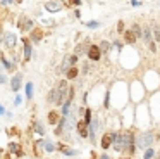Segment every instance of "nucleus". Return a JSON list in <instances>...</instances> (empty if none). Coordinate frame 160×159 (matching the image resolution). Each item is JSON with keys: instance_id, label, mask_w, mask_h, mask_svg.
I'll use <instances>...</instances> for the list:
<instances>
[{"instance_id": "nucleus-30", "label": "nucleus", "mask_w": 160, "mask_h": 159, "mask_svg": "<svg viewBox=\"0 0 160 159\" xmlns=\"http://www.w3.org/2000/svg\"><path fill=\"white\" fill-rule=\"evenodd\" d=\"M88 26H89V28H96V26H98V23H88Z\"/></svg>"}, {"instance_id": "nucleus-4", "label": "nucleus", "mask_w": 160, "mask_h": 159, "mask_svg": "<svg viewBox=\"0 0 160 159\" xmlns=\"http://www.w3.org/2000/svg\"><path fill=\"white\" fill-rule=\"evenodd\" d=\"M143 37H145V40H146V43H148L150 50H152V52H155L157 49H155V43H153V40H152V31H150V28H145V33H143Z\"/></svg>"}, {"instance_id": "nucleus-20", "label": "nucleus", "mask_w": 160, "mask_h": 159, "mask_svg": "<svg viewBox=\"0 0 160 159\" xmlns=\"http://www.w3.org/2000/svg\"><path fill=\"white\" fill-rule=\"evenodd\" d=\"M131 31H133V33H134V37H136V38H138V37H141V31H140V26H138V24H134V26H133V30H131Z\"/></svg>"}, {"instance_id": "nucleus-5", "label": "nucleus", "mask_w": 160, "mask_h": 159, "mask_svg": "<svg viewBox=\"0 0 160 159\" xmlns=\"http://www.w3.org/2000/svg\"><path fill=\"white\" fill-rule=\"evenodd\" d=\"M88 57L91 61H98L100 59V47H96V45H91L88 50Z\"/></svg>"}, {"instance_id": "nucleus-29", "label": "nucleus", "mask_w": 160, "mask_h": 159, "mask_svg": "<svg viewBox=\"0 0 160 159\" xmlns=\"http://www.w3.org/2000/svg\"><path fill=\"white\" fill-rule=\"evenodd\" d=\"M117 30H119V31H122V30H124V24H122V23H119V24H117Z\"/></svg>"}, {"instance_id": "nucleus-32", "label": "nucleus", "mask_w": 160, "mask_h": 159, "mask_svg": "<svg viewBox=\"0 0 160 159\" xmlns=\"http://www.w3.org/2000/svg\"><path fill=\"white\" fill-rule=\"evenodd\" d=\"M71 4H74V5H79V0H71Z\"/></svg>"}, {"instance_id": "nucleus-18", "label": "nucleus", "mask_w": 160, "mask_h": 159, "mask_svg": "<svg viewBox=\"0 0 160 159\" xmlns=\"http://www.w3.org/2000/svg\"><path fill=\"white\" fill-rule=\"evenodd\" d=\"M26 95H28L29 99L33 97V85H31V83H28V85H26Z\"/></svg>"}, {"instance_id": "nucleus-21", "label": "nucleus", "mask_w": 160, "mask_h": 159, "mask_svg": "<svg viewBox=\"0 0 160 159\" xmlns=\"http://www.w3.org/2000/svg\"><path fill=\"white\" fill-rule=\"evenodd\" d=\"M45 149H47L48 152H53V151H55V147H53L52 142H45Z\"/></svg>"}, {"instance_id": "nucleus-6", "label": "nucleus", "mask_w": 160, "mask_h": 159, "mask_svg": "<svg viewBox=\"0 0 160 159\" xmlns=\"http://www.w3.org/2000/svg\"><path fill=\"white\" fill-rule=\"evenodd\" d=\"M114 149L115 151H124V142H122V135H114Z\"/></svg>"}, {"instance_id": "nucleus-16", "label": "nucleus", "mask_w": 160, "mask_h": 159, "mask_svg": "<svg viewBox=\"0 0 160 159\" xmlns=\"http://www.w3.org/2000/svg\"><path fill=\"white\" fill-rule=\"evenodd\" d=\"M124 38L127 43H134V40H136V37H134V33L133 31H126L124 33Z\"/></svg>"}, {"instance_id": "nucleus-15", "label": "nucleus", "mask_w": 160, "mask_h": 159, "mask_svg": "<svg viewBox=\"0 0 160 159\" xmlns=\"http://www.w3.org/2000/svg\"><path fill=\"white\" fill-rule=\"evenodd\" d=\"M57 121H59V114H57L55 111H52V113L48 114V123H50V125H57Z\"/></svg>"}, {"instance_id": "nucleus-17", "label": "nucleus", "mask_w": 160, "mask_h": 159, "mask_svg": "<svg viewBox=\"0 0 160 159\" xmlns=\"http://www.w3.org/2000/svg\"><path fill=\"white\" fill-rule=\"evenodd\" d=\"M76 76H78V69H76V68L67 69V78H76Z\"/></svg>"}, {"instance_id": "nucleus-12", "label": "nucleus", "mask_w": 160, "mask_h": 159, "mask_svg": "<svg viewBox=\"0 0 160 159\" xmlns=\"http://www.w3.org/2000/svg\"><path fill=\"white\" fill-rule=\"evenodd\" d=\"M31 57V45H29V42L26 40L24 42V61H29Z\"/></svg>"}, {"instance_id": "nucleus-13", "label": "nucleus", "mask_w": 160, "mask_h": 159, "mask_svg": "<svg viewBox=\"0 0 160 159\" xmlns=\"http://www.w3.org/2000/svg\"><path fill=\"white\" fill-rule=\"evenodd\" d=\"M152 31H153V37L157 42H160V26L157 23H153V26H152Z\"/></svg>"}, {"instance_id": "nucleus-26", "label": "nucleus", "mask_w": 160, "mask_h": 159, "mask_svg": "<svg viewBox=\"0 0 160 159\" xmlns=\"http://www.w3.org/2000/svg\"><path fill=\"white\" fill-rule=\"evenodd\" d=\"M85 121H86V123H91V111H86V118H85Z\"/></svg>"}, {"instance_id": "nucleus-27", "label": "nucleus", "mask_w": 160, "mask_h": 159, "mask_svg": "<svg viewBox=\"0 0 160 159\" xmlns=\"http://www.w3.org/2000/svg\"><path fill=\"white\" fill-rule=\"evenodd\" d=\"M33 38H35V40H40V38H41V31H38V30H36L35 33H33Z\"/></svg>"}, {"instance_id": "nucleus-23", "label": "nucleus", "mask_w": 160, "mask_h": 159, "mask_svg": "<svg viewBox=\"0 0 160 159\" xmlns=\"http://www.w3.org/2000/svg\"><path fill=\"white\" fill-rule=\"evenodd\" d=\"M9 145H10L9 149H10L12 152H21V149H19V145H17V144H9Z\"/></svg>"}, {"instance_id": "nucleus-28", "label": "nucleus", "mask_w": 160, "mask_h": 159, "mask_svg": "<svg viewBox=\"0 0 160 159\" xmlns=\"http://www.w3.org/2000/svg\"><path fill=\"white\" fill-rule=\"evenodd\" d=\"M31 26H33V21H26V24H24L22 28H24V30H29Z\"/></svg>"}, {"instance_id": "nucleus-10", "label": "nucleus", "mask_w": 160, "mask_h": 159, "mask_svg": "<svg viewBox=\"0 0 160 159\" xmlns=\"http://www.w3.org/2000/svg\"><path fill=\"white\" fill-rule=\"evenodd\" d=\"M86 121H79L78 123V132H79V135L81 137H88V128H86Z\"/></svg>"}, {"instance_id": "nucleus-11", "label": "nucleus", "mask_w": 160, "mask_h": 159, "mask_svg": "<svg viewBox=\"0 0 160 159\" xmlns=\"http://www.w3.org/2000/svg\"><path fill=\"white\" fill-rule=\"evenodd\" d=\"M21 80H22L21 75H16V76L12 78V90H14V92H17L19 88H21Z\"/></svg>"}, {"instance_id": "nucleus-1", "label": "nucleus", "mask_w": 160, "mask_h": 159, "mask_svg": "<svg viewBox=\"0 0 160 159\" xmlns=\"http://www.w3.org/2000/svg\"><path fill=\"white\" fill-rule=\"evenodd\" d=\"M152 142H153L152 132H143V133H140V137H138V145H140V147L146 149V147L152 145Z\"/></svg>"}, {"instance_id": "nucleus-33", "label": "nucleus", "mask_w": 160, "mask_h": 159, "mask_svg": "<svg viewBox=\"0 0 160 159\" xmlns=\"http://www.w3.org/2000/svg\"><path fill=\"white\" fill-rule=\"evenodd\" d=\"M100 159H110V158H108V156H105V154H103V156H102V158H100Z\"/></svg>"}, {"instance_id": "nucleus-3", "label": "nucleus", "mask_w": 160, "mask_h": 159, "mask_svg": "<svg viewBox=\"0 0 160 159\" xmlns=\"http://www.w3.org/2000/svg\"><path fill=\"white\" fill-rule=\"evenodd\" d=\"M59 97H60V104L64 102V97L67 95V92H69V87H67V81H60L59 83Z\"/></svg>"}, {"instance_id": "nucleus-9", "label": "nucleus", "mask_w": 160, "mask_h": 159, "mask_svg": "<svg viewBox=\"0 0 160 159\" xmlns=\"http://www.w3.org/2000/svg\"><path fill=\"white\" fill-rule=\"evenodd\" d=\"M112 140H114V133L103 135V139H102V147H103V149H108V147L112 145Z\"/></svg>"}, {"instance_id": "nucleus-8", "label": "nucleus", "mask_w": 160, "mask_h": 159, "mask_svg": "<svg viewBox=\"0 0 160 159\" xmlns=\"http://www.w3.org/2000/svg\"><path fill=\"white\" fill-rule=\"evenodd\" d=\"M48 100H50L52 104H60V97H59V90H57V88L50 90V94H48Z\"/></svg>"}, {"instance_id": "nucleus-19", "label": "nucleus", "mask_w": 160, "mask_h": 159, "mask_svg": "<svg viewBox=\"0 0 160 159\" xmlns=\"http://www.w3.org/2000/svg\"><path fill=\"white\" fill-rule=\"evenodd\" d=\"M0 59H2V62H3V66H5L7 69H12V68H14V66H12V64H10L9 61L5 59V56H0Z\"/></svg>"}, {"instance_id": "nucleus-22", "label": "nucleus", "mask_w": 160, "mask_h": 159, "mask_svg": "<svg viewBox=\"0 0 160 159\" xmlns=\"http://www.w3.org/2000/svg\"><path fill=\"white\" fill-rule=\"evenodd\" d=\"M110 49V43L108 42H102V45H100V50H103V52H107Z\"/></svg>"}, {"instance_id": "nucleus-24", "label": "nucleus", "mask_w": 160, "mask_h": 159, "mask_svg": "<svg viewBox=\"0 0 160 159\" xmlns=\"http://www.w3.org/2000/svg\"><path fill=\"white\" fill-rule=\"evenodd\" d=\"M35 126H36V132H38L40 135H43V133H45V130H43V126H41V123H36Z\"/></svg>"}, {"instance_id": "nucleus-31", "label": "nucleus", "mask_w": 160, "mask_h": 159, "mask_svg": "<svg viewBox=\"0 0 160 159\" xmlns=\"http://www.w3.org/2000/svg\"><path fill=\"white\" fill-rule=\"evenodd\" d=\"M5 81H7V78H5V76H0V85H2V83H5Z\"/></svg>"}, {"instance_id": "nucleus-14", "label": "nucleus", "mask_w": 160, "mask_h": 159, "mask_svg": "<svg viewBox=\"0 0 160 159\" xmlns=\"http://www.w3.org/2000/svg\"><path fill=\"white\" fill-rule=\"evenodd\" d=\"M45 7H47L50 12H57V11H60V5H59V4H55V2H48Z\"/></svg>"}, {"instance_id": "nucleus-2", "label": "nucleus", "mask_w": 160, "mask_h": 159, "mask_svg": "<svg viewBox=\"0 0 160 159\" xmlns=\"http://www.w3.org/2000/svg\"><path fill=\"white\" fill-rule=\"evenodd\" d=\"M122 135V142H124V151L127 152H134V147H133V135L129 132H124L121 133Z\"/></svg>"}, {"instance_id": "nucleus-25", "label": "nucleus", "mask_w": 160, "mask_h": 159, "mask_svg": "<svg viewBox=\"0 0 160 159\" xmlns=\"http://www.w3.org/2000/svg\"><path fill=\"white\" fill-rule=\"evenodd\" d=\"M152 156H153V151H152V149H148V151L145 152V159H150Z\"/></svg>"}, {"instance_id": "nucleus-7", "label": "nucleus", "mask_w": 160, "mask_h": 159, "mask_svg": "<svg viewBox=\"0 0 160 159\" xmlns=\"http://www.w3.org/2000/svg\"><path fill=\"white\" fill-rule=\"evenodd\" d=\"M16 43H17V38H16L14 33H7V35H5V45H7L9 49L16 47Z\"/></svg>"}]
</instances>
